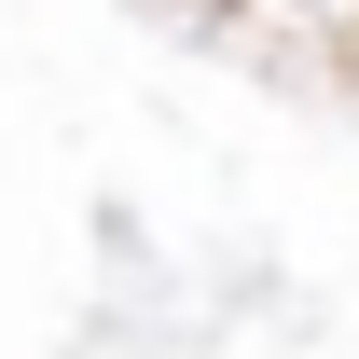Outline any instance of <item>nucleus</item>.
Listing matches in <instances>:
<instances>
[{"instance_id": "3", "label": "nucleus", "mask_w": 359, "mask_h": 359, "mask_svg": "<svg viewBox=\"0 0 359 359\" xmlns=\"http://www.w3.org/2000/svg\"><path fill=\"white\" fill-rule=\"evenodd\" d=\"M346 83H359V69H346Z\"/></svg>"}, {"instance_id": "1", "label": "nucleus", "mask_w": 359, "mask_h": 359, "mask_svg": "<svg viewBox=\"0 0 359 359\" xmlns=\"http://www.w3.org/2000/svg\"><path fill=\"white\" fill-rule=\"evenodd\" d=\"M235 42H263V55H332V69H359V0H208Z\"/></svg>"}, {"instance_id": "2", "label": "nucleus", "mask_w": 359, "mask_h": 359, "mask_svg": "<svg viewBox=\"0 0 359 359\" xmlns=\"http://www.w3.org/2000/svg\"><path fill=\"white\" fill-rule=\"evenodd\" d=\"M194 14H208V0H194Z\"/></svg>"}]
</instances>
